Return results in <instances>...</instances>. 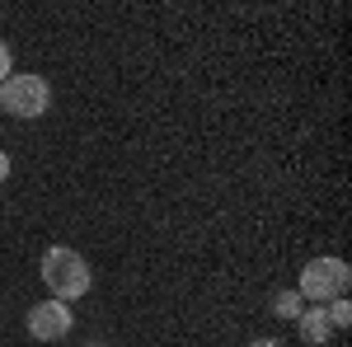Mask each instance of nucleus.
<instances>
[{"label":"nucleus","mask_w":352,"mask_h":347,"mask_svg":"<svg viewBox=\"0 0 352 347\" xmlns=\"http://www.w3.org/2000/svg\"><path fill=\"white\" fill-rule=\"evenodd\" d=\"M24 328H28L33 343H61V338L76 328V315H71V305H61V300H38L24 315Z\"/></svg>","instance_id":"nucleus-4"},{"label":"nucleus","mask_w":352,"mask_h":347,"mask_svg":"<svg viewBox=\"0 0 352 347\" xmlns=\"http://www.w3.org/2000/svg\"><path fill=\"white\" fill-rule=\"evenodd\" d=\"M249 347H282L277 338H258V343H249Z\"/></svg>","instance_id":"nucleus-10"},{"label":"nucleus","mask_w":352,"mask_h":347,"mask_svg":"<svg viewBox=\"0 0 352 347\" xmlns=\"http://www.w3.org/2000/svg\"><path fill=\"white\" fill-rule=\"evenodd\" d=\"M348 282H352V272H348L343 258H315V263L300 267L296 295L310 300V305H329V300H343L348 295Z\"/></svg>","instance_id":"nucleus-2"},{"label":"nucleus","mask_w":352,"mask_h":347,"mask_svg":"<svg viewBox=\"0 0 352 347\" xmlns=\"http://www.w3.org/2000/svg\"><path fill=\"white\" fill-rule=\"evenodd\" d=\"M43 282H47V291H52V300H80V295H89V287H94V272H89V263H85L76 249H66V244H52L47 254H43Z\"/></svg>","instance_id":"nucleus-1"},{"label":"nucleus","mask_w":352,"mask_h":347,"mask_svg":"<svg viewBox=\"0 0 352 347\" xmlns=\"http://www.w3.org/2000/svg\"><path fill=\"white\" fill-rule=\"evenodd\" d=\"M300 310H305V300H300L296 291H282L272 300V315H277V320H300Z\"/></svg>","instance_id":"nucleus-6"},{"label":"nucleus","mask_w":352,"mask_h":347,"mask_svg":"<svg viewBox=\"0 0 352 347\" xmlns=\"http://www.w3.org/2000/svg\"><path fill=\"white\" fill-rule=\"evenodd\" d=\"M324 315H329V324H333V328H348V324H352V305H348V300H329Z\"/></svg>","instance_id":"nucleus-7"},{"label":"nucleus","mask_w":352,"mask_h":347,"mask_svg":"<svg viewBox=\"0 0 352 347\" xmlns=\"http://www.w3.org/2000/svg\"><path fill=\"white\" fill-rule=\"evenodd\" d=\"M300 338H305V343L310 347H324V338L329 333H333V324H329V315H324V305H305V310H300Z\"/></svg>","instance_id":"nucleus-5"},{"label":"nucleus","mask_w":352,"mask_h":347,"mask_svg":"<svg viewBox=\"0 0 352 347\" xmlns=\"http://www.w3.org/2000/svg\"><path fill=\"white\" fill-rule=\"evenodd\" d=\"M5 179H10V155L0 150V183H5Z\"/></svg>","instance_id":"nucleus-9"},{"label":"nucleus","mask_w":352,"mask_h":347,"mask_svg":"<svg viewBox=\"0 0 352 347\" xmlns=\"http://www.w3.org/2000/svg\"><path fill=\"white\" fill-rule=\"evenodd\" d=\"M10 76H14V56H10V43L0 38V85L10 80Z\"/></svg>","instance_id":"nucleus-8"},{"label":"nucleus","mask_w":352,"mask_h":347,"mask_svg":"<svg viewBox=\"0 0 352 347\" xmlns=\"http://www.w3.org/2000/svg\"><path fill=\"white\" fill-rule=\"evenodd\" d=\"M0 108H5L10 117L33 122V117H43V113L52 108V85L43 80V76H33V71L10 76V80L0 85Z\"/></svg>","instance_id":"nucleus-3"}]
</instances>
